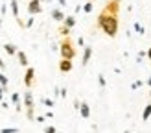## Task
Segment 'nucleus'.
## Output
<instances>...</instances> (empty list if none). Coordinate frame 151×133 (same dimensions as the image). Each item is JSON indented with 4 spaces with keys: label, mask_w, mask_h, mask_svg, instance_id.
<instances>
[{
    "label": "nucleus",
    "mask_w": 151,
    "mask_h": 133,
    "mask_svg": "<svg viewBox=\"0 0 151 133\" xmlns=\"http://www.w3.org/2000/svg\"><path fill=\"white\" fill-rule=\"evenodd\" d=\"M42 103L46 107H54V100H50V98H42Z\"/></svg>",
    "instance_id": "393cba45"
},
{
    "label": "nucleus",
    "mask_w": 151,
    "mask_h": 133,
    "mask_svg": "<svg viewBox=\"0 0 151 133\" xmlns=\"http://www.w3.org/2000/svg\"><path fill=\"white\" fill-rule=\"evenodd\" d=\"M11 102L15 103V106H17V103H22V102H20V94H19V93H13V94H11Z\"/></svg>",
    "instance_id": "6ab92c4d"
},
{
    "label": "nucleus",
    "mask_w": 151,
    "mask_h": 133,
    "mask_svg": "<svg viewBox=\"0 0 151 133\" xmlns=\"http://www.w3.org/2000/svg\"><path fill=\"white\" fill-rule=\"evenodd\" d=\"M44 116H46V118H52V116H54V113H52V111H46V115H44Z\"/></svg>",
    "instance_id": "c9c22d12"
},
{
    "label": "nucleus",
    "mask_w": 151,
    "mask_h": 133,
    "mask_svg": "<svg viewBox=\"0 0 151 133\" xmlns=\"http://www.w3.org/2000/svg\"><path fill=\"white\" fill-rule=\"evenodd\" d=\"M41 2H50V0H41Z\"/></svg>",
    "instance_id": "37998d69"
},
{
    "label": "nucleus",
    "mask_w": 151,
    "mask_h": 133,
    "mask_svg": "<svg viewBox=\"0 0 151 133\" xmlns=\"http://www.w3.org/2000/svg\"><path fill=\"white\" fill-rule=\"evenodd\" d=\"M59 4H61V6L65 7V6H66V0H59Z\"/></svg>",
    "instance_id": "e433bc0d"
},
{
    "label": "nucleus",
    "mask_w": 151,
    "mask_h": 133,
    "mask_svg": "<svg viewBox=\"0 0 151 133\" xmlns=\"http://www.w3.org/2000/svg\"><path fill=\"white\" fill-rule=\"evenodd\" d=\"M61 24H65L66 28H70V30H72V28L76 26V17H74V15H66L65 20L61 22Z\"/></svg>",
    "instance_id": "ddd939ff"
},
{
    "label": "nucleus",
    "mask_w": 151,
    "mask_h": 133,
    "mask_svg": "<svg viewBox=\"0 0 151 133\" xmlns=\"http://www.w3.org/2000/svg\"><path fill=\"white\" fill-rule=\"evenodd\" d=\"M59 35H63V37H68L70 35V28H66L65 24L59 26Z\"/></svg>",
    "instance_id": "f3484780"
},
{
    "label": "nucleus",
    "mask_w": 151,
    "mask_h": 133,
    "mask_svg": "<svg viewBox=\"0 0 151 133\" xmlns=\"http://www.w3.org/2000/svg\"><path fill=\"white\" fill-rule=\"evenodd\" d=\"M33 83H35V69H33V66H28L26 72H24V87L32 89Z\"/></svg>",
    "instance_id": "20e7f679"
},
{
    "label": "nucleus",
    "mask_w": 151,
    "mask_h": 133,
    "mask_svg": "<svg viewBox=\"0 0 151 133\" xmlns=\"http://www.w3.org/2000/svg\"><path fill=\"white\" fill-rule=\"evenodd\" d=\"M90 57H92V48L85 46L83 48V57H81V66H87L88 61H90Z\"/></svg>",
    "instance_id": "0eeeda50"
},
{
    "label": "nucleus",
    "mask_w": 151,
    "mask_h": 133,
    "mask_svg": "<svg viewBox=\"0 0 151 133\" xmlns=\"http://www.w3.org/2000/svg\"><path fill=\"white\" fill-rule=\"evenodd\" d=\"M142 85H144V81H142V80H137V81L131 85V89H138V87H142Z\"/></svg>",
    "instance_id": "a878e982"
},
{
    "label": "nucleus",
    "mask_w": 151,
    "mask_h": 133,
    "mask_svg": "<svg viewBox=\"0 0 151 133\" xmlns=\"http://www.w3.org/2000/svg\"><path fill=\"white\" fill-rule=\"evenodd\" d=\"M0 70H2V72L6 70V63H4V59H2V57H0Z\"/></svg>",
    "instance_id": "cd10ccee"
},
{
    "label": "nucleus",
    "mask_w": 151,
    "mask_h": 133,
    "mask_svg": "<svg viewBox=\"0 0 151 133\" xmlns=\"http://www.w3.org/2000/svg\"><path fill=\"white\" fill-rule=\"evenodd\" d=\"M9 7H11V13L15 19H20L19 17V0H9Z\"/></svg>",
    "instance_id": "4468645a"
},
{
    "label": "nucleus",
    "mask_w": 151,
    "mask_h": 133,
    "mask_svg": "<svg viewBox=\"0 0 151 133\" xmlns=\"http://www.w3.org/2000/svg\"><path fill=\"white\" fill-rule=\"evenodd\" d=\"M74 69V65H72V59H61V61H59V70L61 72H70Z\"/></svg>",
    "instance_id": "423d86ee"
},
{
    "label": "nucleus",
    "mask_w": 151,
    "mask_h": 133,
    "mask_svg": "<svg viewBox=\"0 0 151 133\" xmlns=\"http://www.w3.org/2000/svg\"><path fill=\"white\" fill-rule=\"evenodd\" d=\"M44 133H59L54 126H44Z\"/></svg>",
    "instance_id": "b1692460"
},
{
    "label": "nucleus",
    "mask_w": 151,
    "mask_h": 133,
    "mask_svg": "<svg viewBox=\"0 0 151 133\" xmlns=\"http://www.w3.org/2000/svg\"><path fill=\"white\" fill-rule=\"evenodd\" d=\"M151 116V102H147L146 103V107H144V111H142V120H147V118Z\"/></svg>",
    "instance_id": "2eb2a0df"
},
{
    "label": "nucleus",
    "mask_w": 151,
    "mask_h": 133,
    "mask_svg": "<svg viewBox=\"0 0 151 133\" xmlns=\"http://www.w3.org/2000/svg\"><path fill=\"white\" fill-rule=\"evenodd\" d=\"M98 83H100V87H105V85H107V81H105V76H103V74H98Z\"/></svg>",
    "instance_id": "5701e85b"
},
{
    "label": "nucleus",
    "mask_w": 151,
    "mask_h": 133,
    "mask_svg": "<svg viewBox=\"0 0 151 133\" xmlns=\"http://www.w3.org/2000/svg\"><path fill=\"white\" fill-rule=\"evenodd\" d=\"M0 28H2V19H0Z\"/></svg>",
    "instance_id": "79ce46f5"
},
{
    "label": "nucleus",
    "mask_w": 151,
    "mask_h": 133,
    "mask_svg": "<svg viewBox=\"0 0 151 133\" xmlns=\"http://www.w3.org/2000/svg\"><path fill=\"white\" fill-rule=\"evenodd\" d=\"M124 133H131V131H129V129H125V131H124Z\"/></svg>",
    "instance_id": "ea45409f"
},
{
    "label": "nucleus",
    "mask_w": 151,
    "mask_h": 133,
    "mask_svg": "<svg viewBox=\"0 0 151 133\" xmlns=\"http://www.w3.org/2000/svg\"><path fill=\"white\" fill-rule=\"evenodd\" d=\"M79 106H81V102H79V100H74V107L79 109Z\"/></svg>",
    "instance_id": "2f4dec72"
},
{
    "label": "nucleus",
    "mask_w": 151,
    "mask_h": 133,
    "mask_svg": "<svg viewBox=\"0 0 151 133\" xmlns=\"http://www.w3.org/2000/svg\"><path fill=\"white\" fill-rule=\"evenodd\" d=\"M33 26V17H29L28 20H26V28H32Z\"/></svg>",
    "instance_id": "bb28decb"
},
{
    "label": "nucleus",
    "mask_w": 151,
    "mask_h": 133,
    "mask_svg": "<svg viewBox=\"0 0 151 133\" xmlns=\"http://www.w3.org/2000/svg\"><path fill=\"white\" fill-rule=\"evenodd\" d=\"M0 103H2V107H4V109H7V107H9V103H7V102H4V100L0 102Z\"/></svg>",
    "instance_id": "f704fd0d"
},
{
    "label": "nucleus",
    "mask_w": 151,
    "mask_h": 133,
    "mask_svg": "<svg viewBox=\"0 0 151 133\" xmlns=\"http://www.w3.org/2000/svg\"><path fill=\"white\" fill-rule=\"evenodd\" d=\"M149 102H151V91H149Z\"/></svg>",
    "instance_id": "a19ab883"
},
{
    "label": "nucleus",
    "mask_w": 151,
    "mask_h": 133,
    "mask_svg": "<svg viewBox=\"0 0 151 133\" xmlns=\"http://www.w3.org/2000/svg\"><path fill=\"white\" fill-rule=\"evenodd\" d=\"M26 116L28 120H35V109H26Z\"/></svg>",
    "instance_id": "412c9836"
},
{
    "label": "nucleus",
    "mask_w": 151,
    "mask_h": 133,
    "mask_svg": "<svg viewBox=\"0 0 151 133\" xmlns=\"http://www.w3.org/2000/svg\"><path fill=\"white\" fill-rule=\"evenodd\" d=\"M96 26L101 30V32L107 35V37H116L118 33V28H120V20L116 15H109L101 11L100 15H98V20H96Z\"/></svg>",
    "instance_id": "f257e3e1"
},
{
    "label": "nucleus",
    "mask_w": 151,
    "mask_h": 133,
    "mask_svg": "<svg viewBox=\"0 0 151 133\" xmlns=\"http://www.w3.org/2000/svg\"><path fill=\"white\" fill-rule=\"evenodd\" d=\"M66 94H68V93H66V89L61 87V98H66Z\"/></svg>",
    "instance_id": "c756f323"
},
{
    "label": "nucleus",
    "mask_w": 151,
    "mask_h": 133,
    "mask_svg": "<svg viewBox=\"0 0 151 133\" xmlns=\"http://www.w3.org/2000/svg\"><path fill=\"white\" fill-rule=\"evenodd\" d=\"M146 54H147V56H146V57H149V59H151V48H149V50H147V52H146Z\"/></svg>",
    "instance_id": "4c0bfd02"
},
{
    "label": "nucleus",
    "mask_w": 151,
    "mask_h": 133,
    "mask_svg": "<svg viewBox=\"0 0 151 133\" xmlns=\"http://www.w3.org/2000/svg\"><path fill=\"white\" fill-rule=\"evenodd\" d=\"M79 115L83 116V118H88L90 116V106L87 102H81V106H79Z\"/></svg>",
    "instance_id": "9d476101"
},
{
    "label": "nucleus",
    "mask_w": 151,
    "mask_h": 133,
    "mask_svg": "<svg viewBox=\"0 0 151 133\" xmlns=\"http://www.w3.org/2000/svg\"><path fill=\"white\" fill-rule=\"evenodd\" d=\"M0 133H19V128H2Z\"/></svg>",
    "instance_id": "4be33fe9"
},
{
    "label": "nucleus",
    "mask_w": 151,
    "mask_h": 133,
    "mask_svg": "<svg viewBox=\"0 0 151 133\" xmlns=\"http://www.w3.org/2000/svg\"><path fill=\"white\" fill-rule=\"evenodd\" d=\"M4 100V89H2V85H0V102Z\"/></svg>",
    "instance_id": "473e14b6"
},
{
    "label": "nucleus",
    "mask_w": 151,
    "mask_h": 133,
    "mask_svg": "<svg viewBox=\"0 0 151 133\" xmlns=\"http://www.w3.org/2000/svg\"><path fill=\"white\" fill-rule=\"evenodd\" d=\"M24 107L26 109H33V94H32L29 89L24 93Z\"/></svg>",
    "instance_id": "6e6552de"
},
{
    "label": "nucleus",
    "mask_w": 151,
    "mask_h": 133,
    "mask_svg": "<svg viewBox=\"0 0 151 133\" xmlns=\"http://www.w3.org/2000/svg\"><path fill=\"white\" fill-rule=\"evenodd\" d=\"M6 11H7V6H6V4H4V6H2V7H0V13H2V15H6Z\"/></svg>",
    "instance_id": "7c9ffc66"
},
{
    "label": "nucleus",
    "mask_w": 151,
    "mask_h": 133,
    "mask_svg": "<svg viewBox=\"0 0 151 133\" xmlns=\"http://www.w3.org/2000/svg\"><path fill=\"white\" fill-rule=\"evenodd\" d=\"M7 83H9V80H7V76L4 72H0V85H2L4 93H7Z\"/></svg>",
    "instance_id": "dca6fc26"
},
{
    "label": "nucleus",
    "mask_w": 151,
    "mask_h": 133,
    "mask_svg": "<svg viewBox=\"0 0 151 133\" xmlns=\"http://www.w3.org/2000/svg\"><path fill=\"white\" fill-rule=\"evenodd\" d=\"M15 109H17V113H20V111H22V103H17V106H15Z\"/></svg>",
    "instance_id": "72a5a7b5"
},
{
    "label": "nucleus",
    "mask_w": 151,
    "mask_h": 133,
    "mask_svg": "<svg viewBox=\"0 0 151 133\" xmlns=\"http://www.w3.org/2000/svg\"><path fill=\"white\" fill-rule=\"evenodd\" d=\"M92 2H96V0H92Z\"/></svg>",
    "instance_id": "c03bdc74"
},
{
    "label": "nucleus",
    "mask_w": 151,
    "mask_h": 133,
    "mask_svg": "<svg viewBox=\"0 0 151 133\" xmlns=\"http://www.w3.org/2000/svg\"><path fill=\"white\" fill-rule=\"evenodd\" d=\"M146 83H147V85H149V89H151V76L147 78V81H146Z\"/></svg>",
    "instance_id": "58836bf2"
},
{
    "label": "nucleus",
    "mask_w": 151,
    "mask_h": 133,
    "mask_svg": "<svg viewBox=\"0 0 151 133\" xmlns=\"http://www.w3.org/2000/svg\"><path fill=\"white\" fill-rule=\"evenodd\" d=\"M120 7H122V0H107L101 11L109 13V15H116V17H118V13H120Z\"/></svg>",
    "instance_id": "7ed1b4c3"
},
{
    "label": "nucleus",
    "mask_w": 151,
    "mask_h": 133,
    "mask_svg": "<svg viewBox=\"0 0 151 133\" xmlns=\"http://www.w3.org/2000/svg\"><path fill=\"white\" fill-rule=\"evenodd\" d=\"M41 4H42L41 0H29V4H28V13L32 15V17H33V15H37V13H41V11H42Z\"/></svg>",
    "instance_id": "39448f33"
},
{
    "label": "nucleus",
    "mask_w": 151,
    "mask_h": 133,
    "mask_svg": "<svg viewBox=\"0 0 151 133\" xmlns=\"http://www.w3.org/2000/svg\"><path fill=\"white\" fill-rule=\"evenodd\" d=\"M133 26H134V32H138L140 35H144V33H146V30H144V26H140V24H138V22H134V24H133Z\"/></svg>",
    "instance_id": "aec40b11"
},
{
    "label": "nucleus",
    "mask_w": 151,
    "mask_h": 133,
    "mask_svg": "<svg viewBox=\"0 0 151 133\" xmlns=\"http://www.w3.org/2000/svg\"><path fill=\"white\" fill-rule=\"evenodd\" d=\"M17 59H19V63L22 65V66H26V69H28V66H29V61H28V56L24 54V52H17Z\"/></svg>",
    "instance_id": "f8f14e48"
},
{
    "label": "nucleus",
    "mask_w": 151,
    "mask_h": 133,
    "mask_svg": "<svg viewBox=\"0 0 151 133\" xmlns=\"http://www.w3.org/2000/svg\"><path fill=\"white\" fill-rule=\"evenodd\" d=\"M92 7H94L92 0H88V2H87L85 6H83V11H85V13H90V11H92Z\"/></svg>",
    "instance_id": "a211bd4d"
},
{
    "label": "nucleus",
    "mask_w": 151,
    "mask_h": 133,
    "mask_svg": "<svg viewBox=\"0 0 151 133\" xmlns=\"http://www.w3.org/2000/svg\"><path fill=\"white\" fill-rule=\"evenodd\" d=\"M50 15H52V19H54L55 22H63V20H65V17H66V15H65L61 9H59V7H55V9H52V13H50Z\"/></svg>",
    "instance_id": "1a4fd4ad"
},
{
    "label": "nucleus",
    "mask_w": 151,
    "mask_h": 133,
    "mask_svg": "<svg viewBox=\"0 0 151 133\" xmlns=\"http://www.w3.org/2000/svg\"><path fill=\"white\" fill-rule=\"evenodd\" d=\"M4 50H6L7 56H17V52H19V48L13 43H4Z\"/></svg>",
    "instance_id": "9b49d317"
},
{
    "label": "nucleus",
    "mask_w": 151,
    "mask_h": 133,
    "mask_svg": "<svg viewBox=\"0 0 151 133\" xmlns=\"http://www.w3.org/2000/svg\"><path fill=\"white\" fill-rule=\"evenodd\" d=\"M59 54H61V59H74L78 56V50L74 46V41L72 37H63L61 39V44H59Z\"/></svg>",
    "instance_id": "f03ea898"
},
{
    "label": "nucleus",
    "mask_w": 151,
    "mask_h": 133,
    "mask_svg": "<svg viewBox=\"0 0 151 133\" xmlns=\"http://www.w3.org/2000/svg\"><path fill=\"white\" fill-rule=\"evenodd\" d=\"M44 118H46V116H42V115H37V116H35V120H37V122H44Z\"/></svg>",
    "instance_id": "c85d7f7f"
}]
</instances>
